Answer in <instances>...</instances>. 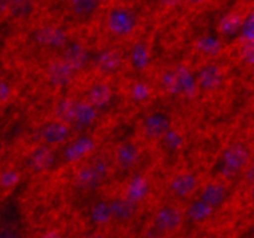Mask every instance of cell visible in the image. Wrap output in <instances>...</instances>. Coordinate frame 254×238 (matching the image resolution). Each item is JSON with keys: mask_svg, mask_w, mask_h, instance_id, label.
<instances>
[{"mask_svg": "<svg viewBox=\"0 0 254 238\" xmlns=\"http://www.w3.org/2000/svg\"><path fill=\"white\" fill-rule=\"evenodd\" d=\"M114 98V91L108 79L99 78L92 82L86 89L84 99L94 107L99 113L107 111Z\"/></svg>", "mask_w": 254, "mask_h": 238, "instance_id": "obj_10", "label": "cell"}, {"mask_svg": "<svg viewBox=\"0 0 254 238\" xmlns=\"http://www.w3.org/2000/svg\"><path fill=\"white\" fill-rule=\"evenodd\" d=\"M66 60L77 72H82L92 64V57L93 52L89 51L88 46L81 40H71L66 42L61 50V56Z\"/></svg>", "mask_w": 254, "mask_h": 238, "instance_id": "obj_9", "label": "cell"}, {"mask_svg": "<svg viewBox=\"0 0 254 238\" xmlns=\"http://www.w3.org/2000/svg\"><path fill=\"white\" fill-rule=\"evenodd\" d=\"M111 218L119 221V222H127L135 216L138 210V203L131 201L126 195L117 196L108 203Z\"/></svg>", "mask_w": 254, "mask_h": 238, "instance_id": "obj_18", "label": "cell"}, {"mask_svg": "<svg viewBox=\"0 0 254 238\" xmlns=\"http://www.w3.org/2000/svg\"><path fill=\"white\" fill-rule=\"evenodd\" d=\"M17 180H19V175L16 171L14 169H6L0 174V187L4 190L12 187L17 182Z\"/></svg>", "mask_w": 254, "mask_h": 238, "instance_id": "obj_25", "label": "cell"}, {"mask_svg": "<svg viewBox=\"0 0 254 238\" xmlns=\"http://www.w3.org/2000/svg\"><path fill=\"white\" fill-rule=\"evenodd\" d=\"M118 1H121V0H118Z\"/></svg>", "mask_w": 254, "mask_h": 238, "instance_id": "obj_30", "label": "cell"}, {"mask_svg": "<svg viewBox=\"0 0 254 238\" xmlns=\"http://www.w3.org/2000/svg\"><path fill=\"white\" fill-rule=\"evenodd\" d=\"M149 93H150V92H149L148 86H145V84L143 83H136L135 86L131 88V97H133L134 101L138 102V103L145 102L146 99H148Z\"/></svg>", "mask_w": 254, "mask_h": 238, "instance_id": "obj_27", "label": "cell"}, {"mask_svg": "<svg viewBox=\"0 0 254 238\" xmlns=\"http://www.w3.org/2000/svg\"><path fill=\"white\" fill-rule=\"evenodd\" d=\"M160 86L165 93L171 96H180V86L175 68L168 69L160 77Z\"/></svg>", "mask_w": 254, "mask_h": 238, "instance_id": "obj_23", "label": "cell"}, {"mask_svg": "<svg viewBox=\"0 0 254 238\" xmlns=\"http://www.w3.org/2000/svg\"><path fill=\"white\" fill-rule=\"evenodd\" d=\"M129 62L138 72H143L148 67L149 49L145 42L138 41L133 45L129 52Z\"/></svg>", "mask_w": 254, "mask_h": 238, "instance_id": "obj_20", "label": "cell"}, {"mask_svg": "<svg viewBox=\"0 0 254 238\" xmlns=\"http://www.w3.org/2000/svg\"><path fill=\"white\" fill-rule=\"evenodd\" d=\"M161 4H164L165 6H174L175 4H178L181 0H160Z\"/></svg>", "mask_w": 254, "mask_h": 238, "instance_id": "obj_28", "label": "cell"}, {"mask_svg": "<svg viewBox=\"0 0 254 238\" xmlns=\"http://www.w3.org/2000/svg\"><path fill=\"white\" fill-rule=\"evenodd\" d=\"M123 52L114 45H104L93 52L92 64L102 78H111L122 71L124 64Z\"/></svg>", "mask_w": 254, "mask_h": 238, "instance_id": "obj_4", "label": "cell"}, {"mask_svg": "<svg viewBox=\"0 0 254 238\" xmlns=\"http://www.w3.org/2000/svg\"><path fill=\"white\" fill-rule=\"evenodd\" d=\"M54 150L55 149L51 146L37 144L36 148L32 149L27 156V165L30 170L35 174L47 170L54 161Z\"/></svg>", "mask_w": 254, "mask_h": 238, "instance_id": "obj_19", "label": "cell"}, {"mask_svg": "<svg viewBox=\"0 0 254 238\" xmlns=\"http://www.w3.org/2000/svg\"><path fill=\"white\" fill-rule=\"evenodd\" d=\"M241 36H242V42H252L253 41V15L252 12L250 16L246 17L240 26Z\"/></svg>", "mask_w": 254, "mask_h": 238, "instance_id": "obj_26", "label": "cell"}, {"mask_svg": "<svg viewBox=\"0 0 254 238\" xmlns=\"http://www.w3.org/2000/svg\"><path fill=\"white\" fill-rule=\"evenodd\" d=\"M99 112L94 108L92 104L84 98H76L74 104L73 120H72V128L74 131H83L91 128L97 123L99 118Z\"/></svg>", "mask_w": 254, "mask_h": 238, "instance_id": "obj_15", "label": "cell"}, {"mask_svg": "<svg viewBox=\"0 0 254 238\" xmlns=\"http://www.w3.org/2000/svg\"><path fill=\"white\" fill-rule=\"evenodd\" d=\"M74 133L76 131L71 125L59 120L57 118H52L37 125L35 130V140L37 141V144L59 148L68 143L73 138Z\"/></svg>", "mask_w": 254, "mask_h": 238, "instance_id": "obj_3", "label": "cell"}, {"mask_svg": "<svg viewBox=\"0 0 254 238\" xmlns=\"http://www.w3.org/2000/svg\"><path fill=\"white\" fill-rule=\"evenodd\" d=\"M196 191H197V195L196 196L202 198L205 202L212 206L215 210L222 208L232 198L233 195L232 188L225 181L221 180V178H215V180L208 181V182H206L201 187L198 186Z\"/></svg>", "mask_w": 254, "mask_h": 238, "instance_id": "obj_7", "label": "cell"}, {"mask_svg": "<svg viewBox=\"0 0 254 238\" xmlns=\"http://www.w3.org/2000/svg\"><path fill=\"white\" fill-rule=\"evenodd\" d=\"M252 160V148L247 141H233L221 151L212 168L215 178L227 180L238 175L250 166Z\"/></svg>", "mask_w": 254, "mask_h": 238, "instance_id": "obj_1", "label": "cell"}, {"mask_svg": "<svg viewBox=\"0 0 254 238\" xmlns=\"http://www.w3.org/2000/svg\"><path fill=\"white\" fill-rule=\"evenodd\" d=\"M139 12L136 9L127 4L113 5L106 12L104 26L106 31L116 40L130 39L136 32L139 26Z\"/></svg>", "mask_w": 254, "mask_h": 238, "instance_id": "obj_2", "label": "cell"}, {"mask_svg": "<svg viewBox=\"0 0 254 238\" xmlns=\"http://www.w3.org/2000/svg\"><path fill=\"white\" fill-rule=\"evenodd\" d=\"M215 212L216 210L212 206L196 196L186 205L185 210H184V217L193 223H205L215 215Z\"/></svg>", "mask_w": 254, "mask_h": 238, "instance_id": "obj_17", "label": "cell"}, {"mask_svg": "<svg viewBox=\"0 0 254 238\" xmlns=\"http://www.w3.org/2000/svg\"><path fill=\"white\" fill-rule=\"evenodd\" d=\"M173 128V116L166 109H154L148 112L141 121V134L149 141L165 138Z\"/></svg>", "mask_w": 254, "mask_h": 238, "instance_id": "obj_5", "label": "cell"}, {"mask_svg": "<svg viewBox=\"0 0 254 238\" xmlns=\"http://www.w3.org/2000/svg\"><path fill=\"white\" fill-rule=\"evenodd\" d=\"M200 186V176L193 171H183L174 175L169 181V192L176 198L190 197Z\"/></svg>", "mask_w": 254, "mask_h": 238, "instance_id": "obj_12", "label": "cell"}, {"mask_svg": "<svg viewBox=\"0 0 254 238\" xmlns=\"http://www.w3.org/2000/svg\"><path fill=\"white\" fill-rule=\"evenodd\" d=\"M68 39L67 30L56 24L42 25L34 34V41L36 45L49 51H61Z\"/></svg>", "mask_w": 254, "mask_h": 238, "instance_id": "obj_8", "label": "cell"}, {"mask_svg": "<svg viewBox=\"0 0 254 238\" xmlns=\"http://www.w3.org/2000/svg\"><path fill=\"white\" fill-rule=\"evenodd\" d=\"M184 210L176 203H163L159 206L153 217V228L158 233H170L183 225Z\"/></svg>", "mask_w": 254, "mask_h": 238, "instance_id": "obj_6", "label": "cell"}, {"mask_svg": "<svg viewBox=\"0 0 254 238\" xmlns=\"http://www.w3.org/2000/svg\"><path fill=\"white\" fill-rule=\"evenodd\" d=\"M15 88L10 81L0 78V107L5 106L14 97Z\"/></svg>", "mask_w": 254, "mask_h": 238, "instance_id": "obj_24", "label": "cell"}, {"mask_svg": "<svg viewBox=\"0 0 254 238\" xmlns=\"http://www.w3.org/2000/svg\"><path fill=\"white\" fill-rule=\"evenodd\" d=\"M35 7L36 4L34 0H12L6 12H9L15 19L24 20L34 14Z\"/></svg>", "mask_w": 254, "mask_h": 238, "instance_id": "obj_22", "label": "cell"}, {"mask_svg": "<svg viewBox=\"0 0 254 238\" xmlns=\"http://www.w3.org/2000/svg\"><path fill=\"white\" fill-rule=\"evenodd\" d=\"M146 192H148V181H146L145 176L135 175L134 178H131L129 188L124 195L135 203H139L146 195Z\"/></svg>", "mask_w": 254, "mask_h": 238, "instance_id": "obj_21", "label": "cell"}, {"mask_svg": "<svg viewBox=\"0 0 254 238\" xmlns=\"http://www.w3.org/2000/svg\"><path fill=\"white\" fill-rule=\"evenodd\" d=\"M195 78L198 91L202 93H212L222 86L225 73L220 64L207 62L198 68L197 73H195Z\"/></svg>", "mask_w": 254, "mask_h": 238, "instance_id": "obj_11", "label": "cell"}, {"mask_svg": "<svg viewBox=\"0 0 254 238\" xmlns=\"http://www.w3.org/2000/svg\"><path fill=\"white\" fill-rule=\"evenodd\" d=\"M139 158H140V150L138 144L133 140L124 141L117 148L114 154V166L122 173H129L135 168Z\"/></svg>", "mask_w": 254, "mask_h": 238, "instance_id": "obj_16", "label": "cell"}, {"mask_svg": "<svg viewBox=\"0 0 254 238\" xmlns=\"http://www.w3.org/2000/svg\"><path fill=\"white\" fill-rule=\"evenodd\" d=\"M104 0H68L67 9L76 22L86 25L93 21L103 6Z\"/></svg>", "mask_w": 254, "mask_h": 238, "instance_id": "obj_13", "label": "cell"}, {"mask_svg": "<svg viewBox=\"0 0 254 238\" xmlns=\"http://www.w3.org/2000/svg\"><path fill=\"white\" fill-rule=\"evenodd\" d=\"M2 150H4V141H2L1 139H0V155H1Z\"/></svg>", "mask_w": 254, "mask_h": 238, "instance_id": "obj_29", "label": "cell"}, {"mask_svg": "<svg viewBox=\"0 0 254 238\" xmlns=\"http://www.w3.org/2000/svg\"><path fill=\"white\" fill-rule=\"evenodd\" d=\"M78 72L62 57L54 60L47 67V79L56 88H64L73 82Z\"/></svg>", "mask_w": 254, "mask_h": 238, "instance_id": "obj_14", "label": "cell"}]
</instances>
